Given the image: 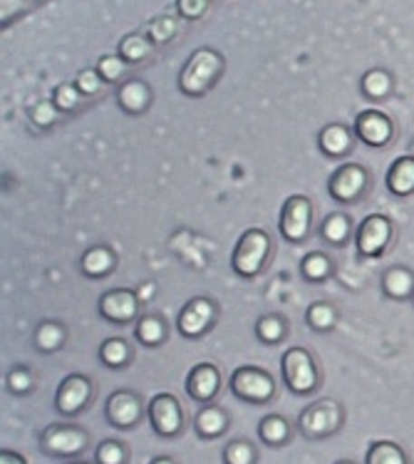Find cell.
Instances as JSON below:
<instances>
[{
	"instance_id": "cell-1",
	"label": "cell",
	"mask_w": 414,
	"mask_h": 464,
	"mask_svg": "<svg viewBox=\"0 0 414 464\" xmlns=\"http://www.w3.org/2000/svg\"><path fill=\"white\" fill-rule=\"evenodd\" d=\"M226 60L214 48H198L188 57L187 65L179 72V90L187 97H204L208 90H214L224 75Z\"/></svg>"
},
{
	"instance_id": "cell-2",
	"label": "cell",
	"mask_w": 414,
	"mask_h": 464,
	"mask_svg": "<svg viewBox=\"0 0 414 464\" xmlns=\"http://www.w3.org/2000/svg\"><path fill=\"white\" fill-rule=\"evenodd\" d=\"M345 422V410L335 398H323L311 402L298 417V432L305 440H328L338 435Z\"/></svg>"
},
{
	"instance_id": "cell-3",
	"label": "cell",
	"mask_w": 414,
	"mask_h": 464,
	"mask_svg": "<svg viewBox=\"0 0 414 464\" xmlns=\"http://www.w3.org/2000/svg\"><path fill=\"white\" fill-rule=\"evenodd\" d=\"M271 256V237L264 228H248L236 241L234 254H231V268L241 278H255L264 271Z\"/></svg>"
},
{
	"instance_id": "cell-4",
	"label": "cell",
	"mask_w": 414,
	"mask_h": 464,
	"mask_svg": "<svg viewBox=\"0 0 414 464\" xmlns=\"http://www.w3.org/2000/svg\"><path fill=\"white\" fill-rule=\"evenodd\" d=\"M281 372L285 388L291 390L293 395H311L321 385V370L318 362L301 345L288 348L281 358Z\"/></svg>"
},
{
	"instance_id": "cell-5",
	"label": "cell",
	"mask_w": 414,
	"mask_h": 464,
	"mask_svg": "<svg viewBox=\"0 0 414 464\" xmlns=\"http://www.w3.org/2000/svg\"><path fill=\"white\" fill-rule=\"evenodd\" d=\"M90 447V432L85 427L70 425V422H55L47 425L40 435V450L43 455L55 459H77Z\"/></svg>"
},
{
	"instance_id": "cell-6",
	"label": "cell",
	"mask_w": 414,
	"mask_h": 464,
	"mask_svg": "<svg viewBox=\"0 0 414 464\" xmlns=\"http://www.w3.org/2000/svg\"><path fill=\"white\" fill-rule=\"evenodd\" d=\"M228 388L234 392V398L248 405H265L275 398V380L271 372L254 365H241L231 372Z\"/></svg>"
},
{
	"instance_id": "cell-7",
	"label": "cell",
	"mask_w": 414,
	"mask_h": 464,
	"mask_svg": "<svg viewBox=\"0 0 414 464\" xmlns=\"http://www.w3.org/2000/svg\"><path fill=\"white\" fill-rule=\"evenodd\" d=\"M370 184V174L362 164L348 161L330 174L328 179V194L338 204H355L360 197L365 194Z\"/></svg>"
},
{
	"instance_id": "cell-8",
	"label": "cell",
	"mask_w": 414,
	"mask_h": 464,
	"mask_svg": "<svg viewBox=\"0 0 414 464\" xmlns=\"http://www.w3.org/2000/svg\"><path fill=\"white\" fill-rule=\"evenodd\" d=\"M147 415H149L151 430L157 432L164 440H174L184 432V410H181V402L171 392H159L149 400V408H147Z\"/></svg>"
},
{
	"instance_id": "cell-9",
	"label": "cell",
	"mask_w": 414,
	"mask_h": 464,
	"mask_svg": "<svg viewBox=\"0 0 414 464\" xmlns=\"http://www.w3.org/2000/svg\"><path fill=\"white\" fill-rule=\"evenodd\" d=\"M313 224V204L308 197H288L283 201L281 207V221H278V228H281V237L288 241V244H301L311 234Z\"/></svg>"
},
{
	"instance_id": "cell-10",
	"label": "cell",
	"mask_w": 414,
	"mask_h": 464,
	"mask_svg": "<svg viewBox=\"0 0 414 464\" xmlns=\"http://www.w3.org/2000/svg\"><path fill=\"white\" fill-rule=\"evenodd\" d=\"M395 234L392 221L382 214H370L368 218H362V224L355 231V248L360 256L377 258L385 254V248L390 246Z\"/></svg>"
},
{
	"instance_id": "cell-11",
	"label": "cell",
	"mask_w": 414,
	"mask_h": 464,
	"mask_svg": "<svg viewBox=\"0 0 414 464\" xmlns=\"http://www.w3.org/2000/svg\"><path fill=\"white\" fill-rule=\"evenodd\" d=\"M92 380L80 372L63 378L55 392V410L63 417H77L92 402Z\"/></svg>"
},
{
	"instance_id": "cell-12",
	"label": "cell",
	"mask_w": 414,
	"mask_h": 464,
	"mask_svg": "<svg viewBox=\"0 0 414 464\" xmlns=\"http://www.w3.org/2000/svg\"><path fill=\"white\" fill-rule=\"evenodd\" d=\"M217 321V304L211 298H191L184 308H181L179 318H177V328L184 338L197 341L201 335H207V331Z\"/></svg>"
},
{
	"instance_id": "cell-13",
	"label": "cell",
	"mask_w": 414,
	"mask_h": 464,
	"mask_svg": "<svg viewBox=\"0 0 414 464\" xmlns=\"http://www.w3.org/2000/svg\"><path fill=\"white\" fill-rule=\"evenodd\" d=\"M104 417L114 430H132L141 422L144 417V405L137 392L132 390H117L107 398L104 405Z\"/></svg>"
},
{
	"instance_id": "cell-14",
	"label": "cell",
	"mask_w": 414,
	"mask_h": 464,
	"mask_svg": "<svg viewBox=\"0 0 414 464\" xmlns=\"http://www.w3.org/2000/svg\"><path fill=\"white\" fill-rule=\"evenodd\" d=\"M352 130H355V137H358L360 142L368 144L372 150H382L395 137V124H392V120L385 112H380V110H365V112H360L355 117Z\"/></svg>"
},
{
	"instance_id": "cell-15",
	"label": "cell",
	"mask_w": 414,
	"mask_h": 464,
	"mask_svg": "<svg viewBox=\"0 0 414 464\" xmlns=\"http://www.w3.org/2000/svg\"><path fill=\"white\" fill-rule=\"evenodd\" d=\"M100 313H102L104 321L114 323V325H127L140 313V298L134 295V291L114 288L100 298Z\"/></svg>"
},
{
	"instance_id": "cell-16",
	"label": "cell",
	"mask_w": 414,
	"mask_h": 464,
	"mask_svg": "<svg viewBox=\"0 0 414 464\" xmlns=\"http://www.w3.org/2000/svg\"><path fill=\"white\" fill-rule=\"evenodd\" d=\"M221 390V372L214 362H198L191 368L187 378L188 398L197 400L201 405H211Z\"/></svg>"
},
{
	"instance_id": "cell-17",
	"label": "cell",
	"mask_w": 414,
	"mask_h": 464,
	"mask_svg": "<svg viewBox=\"0 0 414 464\" xmlns=\"http://www.w3.org/2000/svg\"><path fill=\"white\" fill-rule=\"evenodd\" d=\"M318 147H321V152L325 157H330V160L345 157L355 147V130H350V127L340 122L325 124L321 134H318Z\"/></svg>"
},
{
	"instance_id": "cell-18",
	"label": "cell",
	"mask_w": 414,
	"mask_h": 464,
	"mask_svg": "<svg viewBox=\"0 0 414 464\" xmlns=\"http://www.w3.org/2000/svg\"><path fill=\"white\" fill-rule=\"evenodd\" d=\"M151 100H154L151 87L144 80H140V77L124 80L120 90H117V104L127 114H144L151 107Z\"/></svg>"
},
{
	"instance_id": "cell-19",
	"label": "cell",
	"mask_w": 414,
	"mask_h": 464,
	"mask_svg": "<svg viewBox=\"0 0 414 464\" xmlns=\"http://www.w3.org/2000/svg\"><path fill=\"white\" fill-rule=\"evenodd\" d=\"M231 420L224 410L218 405H204L194 417V432L201 440H218V437L226 435Z\"/></svg>"
},
{
	"instance_id": "cell-20",
	"label": "cell",
	"mask_w": 414,
	"mask_h": 464,
	"mask_svg": "<svg viewBox=\"0 0 414 464\" xmlns=\"http://www.w3.org/2000/svg\"><path fill=\"white\" fill-rule=\"evenodd\" d=\"M385 184L390 194L395 197H409L414 194V157L405 154L392 161V167L387 169Z\"/></svg>"
},
{
	"instance_id": "cell-21",
	"label": "cell",
	"mask_w": 414,
	"mask_h": 464,
	"mask_svg": "<svg viewBox=\"0 0 414 464\" xmlns=\"http://www.w3.org/2000/svg\"><path fill=\"white\" fill-rule=\"evenodd\" d=\"M382 294L392 301L414 298V274L405 266H392L382 276Z\"/></svg>"
},
{
	"instance_id": "cell-22",
	"label": "cell",
	"mask_w": 414,
	"mask_h": 464,
	"mask_svg": "<svg viewBox=\"0 0 414 464\" xmlns=\"http://www.w3.org/2000/svg\"><path fill=\"white\" fill-rule=\"evenodd\" d=\"M154 53V43L149 40L147 33H130L120 40L117 55L122 57L127 65H140L144 60H149Z\"/></svg>"
},
{
	"instance_id": "cell-23",
	"label": "cell",
	"mask_w": 414,
	"mask_h": 464,
	"mask_svg": "<svg viewBox=\"0 0 414 464\" xmlns=\"http://www.w3.org/2000/svg\"><path fill=\"white\" fill-rule=\"evenodd\" d=\"M352 237V224H350L348 214L342 211H332L328 217L323 218L321 224V238L328 244V246H345Z\"/></svg>"
},
{
	"instance_id": "cell-24",
	"label": "cell",
	"mask_w": 414,
	"mask_h": 464,
	"mask_svg": "<svg viewBox=\"0 0 414 464\" xmlns=\"http://www.w3.org/2000/svg\"><path fill=\"white\" fill-rule=\"evenodd\" d=\"M80 264H82V274L90 276V278H104V276H110L114 271L117 256H114L112 248L92 246L82 254Z\"/></svg>"
},
{
	"instance_id": "cell-25",
	"label": "cell",
	"mask_w": 414,
	"mask_h": 464,
	"mask_svg": "<svg viewBox=\"0 0 414 464\" xmlns=\"http://www.w3.org/2000/svg\"><path fill=\"white\" fill-rule=\"evenodd\" d=\"M65 341L67 328L57 321L40 323L38 328H35V335H33V343H35V348H38L43 355H53V353H57L65 345Z\"/></svg>"
},
{
	"instance_id": "cell-26",
	"label": "cell",
	"mask_w": 414,
	"mask_h": 464,
	"mask_svg": "<svg viewBox=\"0 0 414 464\" xmlns=\"http://www.w3.org/2000/svg\"><path fill=\"white\" fill-rule=\"evenodd\" d=\"M291 422L281 415H265L258 422V437L265 447H283L291 442Z\"/></svg>"
},
{
	"instance_id": "cell-27",
	"label": "cell",
	"mask_w": 414,
	"mask_h": 464,
	"mask_svg": "<svg viewBox=\"0 0 414 464\" xmlns=\"http://www.w3.org/2000/svg\"><path fill=\"white\" fill-rule=\"evenodd\" d=\"M392 87H395L392 75H390L387 70H382V67L368 70V72L362 75V80H360V90H362V95L368 97V100H375V102H380V100H385V97L392 95Z\"/></svg>"
},
{
	"instance_id": "cell-28",
	"label": "cell",
	"mask_w": 414,
	"mask_h": 464,
	"mask_svg": "<svg viewBox=\"0 0 414 464\" xmlns=\"http://www.w3.org/2000/svg\"><path fill=\"white\" fill-rule=\"evenodd\" d=\"M134 335H137V341L144 345V348H159L161 343L167 341V325L161 321L159 315H141L137 325H134Z\"/></svg>"
},
{
	"instance_id": "cell-29",
	"label": "cell",
	"mask_w": 414,
	"mask_h": 464,
	"mask_svg": "<svg viewBox=\"0 0 414 464\" xmlns=\"http://www.w3.org/2000/svg\"><path fill=\"white\" fill-rule=\"evenodd\" d=\"M365 464H409L405 450L392 440H377L368 447Z\"/></svg>"
},
{
	"instance_id": "cell-30",
	"label": "cell",
	"mask_w": 414,
	"mask_h": 464,
	"mask_svg": "<svg viewBox=\"0 0 414 464\" xmlns=\"http://www.w3.org/2000/svg\"><path fill=\"white\" fill-rule=\"evenodd\" d=\"M100 361H102V365H107V368L120 370L132 361V348H130V343L122 341V338H107V341L100 345Z\"/></svg>"
},
{
	"instance_id": "cell-31",
	"label": "cell",
	"mask_w": 414,
	"mask_h": 464,
	"mask_svg": "<svg viewBox=\"0 0 414 464\" xmlns=\"http://www.w3.org/2000/svg\"><path fill=\"white\" fill-rule=\"evenodd\" d=\"M285 333H288L285 321H283L281 315H275V313H265V315H261L255 321V338L264 345H278L285 338Z\"/></svg>"
},
{
	"instance_id": "cell-32",
	"label": "cell",
	"mask_w": 414,
	"mask_h": 464,
	"mask_svg": "<svg viewBox=\"0 0 414 464\" xmlns=\"http://www.w3.org/2000/svg\"><path fill=\"white\" fill-rule=\"evenodd\" d=\"M301 274L311 284H323V281H328L330 276H332V261L325 254H321V251H313V254H308L301 261Z\"/></svg>"
},
{
	"instance_id": "cell-33",
	"label": "cell",
	"mask_w": 414,
	"mask_h": 464,
	"mask_svg": "<svg viewBox=\"0 0 414 464\" xmlns=\"http://www.w3.org/2000/svg\"><path fill=\"white\" fill-rule=\"evenodd\" d=\"M305 323H308L315 333H328L332 331L335 323H338V311H335V305L325 304V301H318V304L308 305V311H305Z\"/></svg>"
},
{
	"instance_id": "cell-34",
	"label": "cell",
	"mask_w": 414,
	"mask_h": 464,
	"mask_svg": "<svg viewBox=\"0 0 414 464\" xmlns=\"http://www.w3.org/2000/svg\"><path fill=\"white\" fill-rule=\"evenodd\" d=\"M94 464H130V450L120 440H104L94 450Z\"/></svg>"
},
{
	"instance_id": "cell-35",
	"label": "cell",
	"mask_w": 414,
	"mask_h": 464,
	"mask_svg": "<svg viewBox=\"0 0 414 464\" xmlns=\"http://www.w3.org/2000/svg\"><path fill=\"white\" fill-rule=\"evenodd\" d=\"M177 33H179V23L174 15H159L147 25V35L154 45H167L169 40L177 38Z\"/></svg>"
},
{
	"instance_id": "cell-36",
	"label": "cell",
	"mask_w": 414,
	"mask_h": 464,
	"mask_svg": "<svg viewBox=\"0 0 414 464\" xmlns=\"http://www.w3.org/2000/svg\"><path fill=\"white\" fill-rule=\"evenodd\" d=\"M258 452L248 440H231L224 447V464H255Z\"/></svg>"
},
{
	"instance_id": "cell-37",
	"label": "cell",
	"mask_w": 414,
	"mask_h": 464,
	"mask_svg": "<svg viewBox=\"0 0 414 464\" xmlns=\"http://www.w3.org/2000/svg\"><path fill=\"white\" fill-rule=\"evenodd\" d=\"M53 102L60 112H72L82 102V92L77 90L75 82H60V85L53 90Z\"/></svg>"
},
{
	"instance_id": "cell-38",
	"label": "cell",
	"mask_w": 414,
	"mask_h": 464,
	"mask_svg": "<svg viewBox=\"0 0 414 464\" xmlns=\"http://www.w3.org/2000/svg\"><path fill=\"white\" fill-rule=\"evenodd\" d=\"M97 72L102 75V80L107 85H114V82H120L124 75H127V63H124L120 55H102L97 60Z\"/></svg>"
},
{
	"instance_id": "cell-39",
	"label": "cell",
	"mask_w": 414,
	"mask_h": 464,
	"mask_svg": "<svg viewBox=\"0 0 414 464\" xmlns=\"http://www.w3.org/2000/svg\"><path fill=\"white\" fill-rule=\"evenodd\" d=\"M60 110L55 107L53 100H40L30 107V122L40 127V130H47V127H53V124L60 120Z\"/></svg>"
},
{
	"instance_id": "cell-40",
	"label": "cell",
	"mask_w": 414,
	"mask_h": 464,
	"mask_svg": "<svg viewBox=\"0 0 414 464\" xmlns=\"http://www.w3.org/2000/svg\"><path fill=\"white\" fill-rule=\"evenodd\" d=\"M8 390L13 395H28L30 390L35 388V378H33V370L28 368H13L8 372Z\"/></svg>"
},
{
	"instance_id": "cell-41",
	"label": "cell",
	"mask_w": 414,
	"mask_h": 464,
	"mask_svg": "<svg viewBox=\"0 0 414 464\" xmlns=\"http://www.w3.org/2000/svg\"><path fill=\"white\" fill-rule=\"evenodd\" d=\"M75 85L77 90L82 92V97H97L102 92V87L107 85V82H104L102 75L97 72V67H92V70H82V72L75 77Z\"/></svg>"
},
{
	"instance_id": "cell-42",
	"label": "cell",
	"mask_w": 414,
	"mask_h": 464,
	"mask_svg": "<svg viewBox=\"0 0 414 464\" xmlns=\"http://www.w3.org/2000/svg\"><path fill=\"white\" fill-rule=\"evenodd\" d=\"M208 10V0H177V13L179 18L184 20H201L207 15Z\"/></svg>"
},
{
	"instance_id": "cell-43",
	"label": "cell",
	"mask_w": 414,
	"mask_h": 464,
	"mask_svg": "<svg viewBox=\"0 0 414 464\" xmlns=\"http://www.w3.org/2000/svg\"><path fill=\"white\" fill-rule=\"evenodd\" d=\"M0 464H28V459L13 450H0Z\"/></svg>"
},
{
	"instance_id": "cell-44",
	"label": "cell",
	"mask_w": 414,
	"mask_h": 464,
	"mask_svg": "<svg viewBox=\"0 0 414 464\" xmlns=\"http://www.w3.org/2000/svg\"><path fill=\"white\" fill-rule=\"evenodd\" d=\"M149 464H177V462H174L171 457H154Z\"/></svg>"
},
{
	"instance_id": "cell-45",
	"label": "cell",
	"mask_w": 414,
	"mask_h": 464,
	"mask_svg": "<svg viewBox=\"0 0 414 464\" xmlns=\"http://www.w3.org/2000/svg\"><path fill=\"white\" fill-rule=\"evenodd\" d=\"M63 464H90V462H82V459H72V462H63Z\"/></svg>"
},
{
	"instance_id": "cell-46",
	"label": "cell",
	"mask_w": 414,
	"mask_h": 464,
	"mask_svg": "<svg viewBox=\"0 0 414 464\" xmlns=\"http://www.w3.org/2000/svg\"><path fill=\"white\" fill-rule=\"evenodd\" d=\"M335 464H355V462H350V459H340V462H335Z\"/></svg>"
},
{
	"instance_id": "cell-47",
	"label": "cell",
	"mask_w": 414,
	"mask_h": 464,
	"mask_svg": "<svg viewBox=\"0 0 414 464\" xmlns=\"http://www.w3.org/2000/svg\"><path fill=\"white\" fill-rule=\"evenodd\" d=\"M412 301H414V298H412Z\"/></svg>"
}]
</instances>
